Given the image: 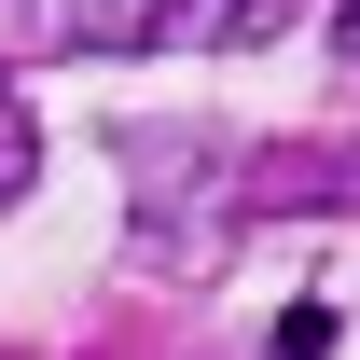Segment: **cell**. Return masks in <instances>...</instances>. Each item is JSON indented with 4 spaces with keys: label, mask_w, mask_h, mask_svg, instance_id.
<instances>
[{
    "label": "cell",
    "mask_w": 360,
    "mask_h": 360,
    "mask_svg": "<svg viewBox=\"0 0 360 360\" xmlns=\"http://www.w3.org/2000/svg\"><path fill=\"white\" fill-rule=\"evenodd\" d=\"M250 0H28V42H208Z\"/></svg>",
    "instance_id": "1"
},
{
    "label": "cell",
    "mask_w": 360,
    "mask_h": 360,
    "mask_svg": "<svg viewBox=\"0 0 360 360\" xmlns=\"http://www.w3.org/2000/svg\"><path fill=\"white\" fill-rule=\"evenodd\" d=\"M28 180H42V125H28V97L0 84V208H14Z\"/></svg>",
    "instance_id": "2"
},
{
    "label": "cell",
    "mask_w": 360,
    "mask_h": 360,
    "mask_svg": "<svg viewBox=\"0 0 360 360\" xmlns=\"http://www.w3.org/2000/svg\"><path fill=\"white\" fill-rule=\"evenodd\" d=\"M333 28H347V42H360V0H333Z\"/></svg>",
    "instance_id": "3"
}]
</instances>
